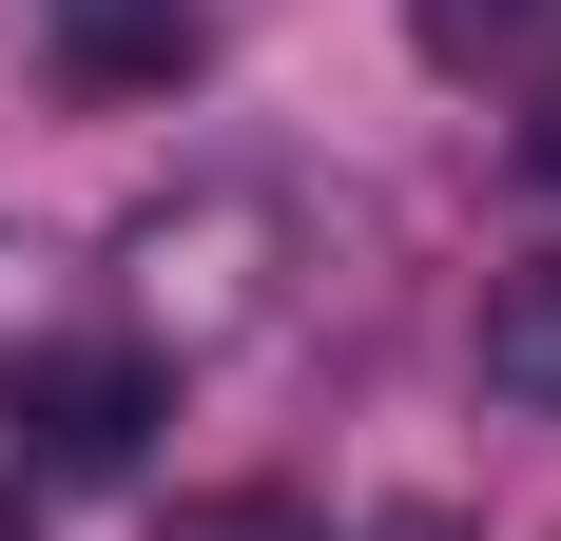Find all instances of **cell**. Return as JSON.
<instances>
[{
	"label": "cell",
	"instance_id": "6da1fadb",
	"mask_svg": "<svg viewBox=\"0 0 561 541\" xmlns=\"http://www.w3.org/2000/svg\"><path fill=\"white\" fill-rule=\"evenodd\" d=\"M116 252H136V348H232V329L290 290V194L272 174H194V194H156Z\"/></svg>",
	"mask_w": 561,
	"mask_h": 541
},
{
	"label": "cell",
	"instance_id": "7a4b0ae2",
	"mask_svg": "<svg viewBox=\"0 0 561 541\" xmlns=\"http://www.w3.org/2000/svg\"><path fill=\"white\" fill-rule=\"evenodd\" d=\"M156 426H174V348H136V329H20L0 348V445L39 484H116Z\"/></svg>",
	"mask_w": 561,
	"mask_h": 541
},
{
	"label": "cell",
	"instance_id": "3957f363",
	"mask_svg": "<svg viewBox=\"0 0 561 541\" xmlns=\"http://www.w3.org/2000/svg\"><path fill=\"white\" fill-rule=\"evenodd\" d=\"M407 39L465 97H561V0H407Z\"/></svg>",
	"mask_w": 561,
	"mask_h": 541
},
{
	"label": "cell",
	"instance_id": "277c9868",
	"mask_svg": "<svg viewBox=\"0 0 561 541\" xmlns=\"http://www.w3.org/2000/svg\"><path fill=\"white\" fill-rule=\"evenodd\" d=\"M194 20H174V0H78V20H58V78H78V97H194Z\"/></svg>",
	"mask_w": 561,
	"mask_h": 541
},
{
	"label": "cell",
	"instance_id": "5b68a950",
	"mask_svg": "<svg viewBox=\"0 0 561 541\" xmlns=\"http://www.w3.org/2000/svg\"><path fill=\"white\" fill-rule=\"evenodd\" d=\"M484 387H504V406H561V252L484 270Z\"/></svg>",
	"mask_w": 561,
	"mask_h": 541
},
{
	"label": "cell",
	"instance_id": "8992f818",
	"mask_svg": "<svg viewBox=\"0 0 561 541\" xmlns=\"http://www.w3.org/2000/svg\"><path fill=\"white\" fill-rule=\"evenodd\" d=\"M156 541H330V522H310L290 484H214V503H174Z\"/></svg>",
	"mask_w": 561,
	"mask_h": 541
},
{
	"label": "cell",
	"instance_id": "52a82bcc",
	"mask_svg": "<svg viewBox=\"0 0 561 541\" xmlns=\"http://www.w3.org/2000/svg\"><path fill=\"white\" fill-rule=\"evenodd\" d=\"M0 541H20V503H0Z\"/></svg>",
	"mask_w": 561,
	"mask_h": 541
}]
</instances>
